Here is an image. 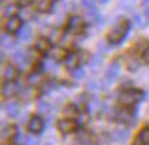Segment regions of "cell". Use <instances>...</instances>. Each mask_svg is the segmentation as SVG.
I'll use <instances>...</instances> for the list:
<instances>
[{
  "mask_svg": "<svg viewBox=\"0 0 149 145\" xmlns=\"http://www.w3.org/2000/svg\"><path fill=\"white\" fill-rule=\"evenodd\" d=\"M142 99H144V92L142 91H138V89H127V91H123L119 95L118 101L122 105H125V107H133L137 103H140Z\"/></svg>",
  "mask_w": 149,
  "mask_h": 145,
  "instance_id": "6da1fadb",
  "label": "cell"
},
{
  "mask_svg": "<svg viewBox=\"0 0 149 145\" xmlns=\"http://www.w3.org/2000/svg\"><path fill=\"white\" fill-rule=\"evenodd\" d=\"M127 32H129V23L127 22L118 23L116 26L108 33V41L111 44H119L126 37Z\"/></svg>",
  "mask_w": 149,
  "mask_h": 145,
  "instance_id": "7a4b0ae2",
  "label": "cell"
},
{
  "mask_svg": "<svg viewBox=\"0 0 149 145\" xmlns=\"http://www.w3.org/2000/svg\"><path fill=\"white\" fill-rule=\"evenodd\" d=\"M84 26H85V22H84V18H82V17H79V15H72V17H70L68 23H67V29L70 33L78 34V33L82 32Z\"/></svg>",
  "mask_w": 149,
  "mask_h": 145,
  "instance_id": "3957f363",
  "label": "cell"
},
{
  "mask_svg": "<svg viewBox=\"0 0 149 145\" xmlns=\"http://www.w3.org/2000/svg\"><path fill=\"white\" fill-rule=\"evenodd\" d=\"M116 119L123 125H133L136 121V114L133 109L122 108L116 112Z\"/></svg>",
  "mask_w": 149,
  "mask_h": 145,
  "instance_id": "277c9868",
  "label": "cell"
},
{
  "mask_svg": "<svg viewBox=\"0 0 149 145\" xmlns=\"http://www.w3.org/2000/svg\"><path fill=\"white\" fill-rule=\"evenodd\" d=\"M27 129H29V132L32 133V134H38V133L42 132V129H44V121L41 116H32L29 123H27Z\"/></svg>",
  "mask_w": 149,
  "mask_h": 145,
  "instance_id": "5b68a950",
  "label": "cell"
},
{
  "mask_svg": "<svg viewBox=\"0 0 149 145\" xmlns=\"http://www.w3.org/2000/svg\"><path fill=\"white\" fill-rule=\"evenodd\" d=\"M58 129H59V132L60 133L68 134V133H72L75 129H77V123L70 118L62 119V121H59L58 122Z\"/></svg>",
  "mask_w": 149,
  "mask_h": 145,
  "instance_id": "8992f818",
  "label": "cell"
},
{
  "mask_svg": "<svg viewBox=\"0 0 149 145\" xmlns=\"http://www.w3.org/2000/svg\"><path fill=\"white\" fill-rule=\"evenodd\" d=\"M6 29L10 34H14V33H18L21 29H22V21L19 17L14 15V17H10V19L6 23Z\"/></svg>",
  "mask_w": 149,
  "mask_h": 145,
  "instance_id": "52a82bcc",
  "label": "cell"
},
{
  "mask_svg": "<svg viewBox=\"0 0 149 145\" xmlns=\"http://www.w3.org/2000/svg\"><path fill=\"white\" fill-rule=\"evenodd\" d=\"M119 72H120V63L116 60V62H113V63H111L108 66L107 71H105V78L111 82L119 75Z\"/></svg>",
  "mask_w": 149,
  "mask_h": 145,
  "instance_id": "ba28073f",
  "label": "cell"
},
{
  "mask_svg": "<svg viewBox=\"0 0 149 145\" xmlns=\"http://www.w3.org/2000/svg\"><path fill=\"white\" fill-rule=\"evenodd\" d=\"M64 64L68 70H75L79 64V56L75 52H68L67 56L64 58Z\"/></svg>",
  "mask_w": 149,
  "mask_h": 145,
  "instance_id": "9c48e42d",
  "label": "cell"
},
{
  "mask_svg": "<svg viewBox=\"0 0 149 145\" xmlns=\"http://www.w3.org/2000/svg\"><path fill=\"white\" fill-rule=\"evenodd\" d=\"M1 93L4 97H13L18 93V85L15 84V81H11V82H6L3 88H1Z\"/></svg>",
  "mask_w": 149,
  "mask_h": 145,
  "instance_id": "30bf717a",
  "label": "cell"
},
{
  "mask_svg": "<svg viewBox=\"0 0 149 145\" xmlns=\"http://www.w3.org/2000/svg\"><path fill=\"white\" fill-rule=\"evenodd\" d=\"M48 56H49L51 60L58 62V60L64 59V58L67 56V52H66V49L60 48V47H54V48H51V49L48 51Z\"/></svg>",
  "mask_w": 149,
  "mask_h": 145,
  "instance_id": "8fae6325",
  "label": "cell"
},
{
  "mask_svg": "<svg viewBox=\"0 0 149 145\" xmlns=\"http://www.w3.org/2000/svg\"><path fill=\"white\" fill-rule=\"evenodd\" d=\"M19 75V71L18 68L15 67L14 64H8L6 67V71H4V79L6 82H11V81H15Z\"/></svg>",
  "mask_w": 149,
  "mask_h": 145,
  "instance_id": "7c38bea8",
  "label": "cell"
},
{
  "mask_svg": "<svg viewBox=\"0 0 149 145\" xmlns=\"http://www.w3.org/2000/svg\"><path fill=\"white\" fill-rule=\"evenodd\" d=\"M36 49L40 51V52H48L51 49V43L48 38L45 37H41L36 41Z\"/></svg>",
  "mask_w": 149,
  "mask_h": 145,
  "instance_id": "4fadbf2b",
  "label": "cell"
},
{
  "mask_svg": "<svg viewBox=\"0 0 149 145\" xmlns=\"http://www.w3.org/2000/svg\"><path fill=\"white\" fill-rule=\"evenodd\" d=\"M133 21H134V25H136L138 29H144V27L148 25L146 17H144L142 14H138V13H136L133 15Z\"/></svg>",
  "mask_w": 149,
  "mask_h": 145,
  "instance_id": "5bb4252c",
  "label": "cell"
},
{
  "mask_svg": "<svg viewBox=\"0 0 149 145\" xmlns=\"http://www.w3.org/2000/svg\"><path fill=\"white\" fill-rule=\"evenodd\" d=\"M63 112H64V115L70 119H74V118H78V116H79V111H78V108L74 104H68L67 107L64 108Z\"/></svg>",
  "mask_w": 149,
  "mask_h": 145,
  "instance_id": "9a60e30c",
  "label": "cell"
},
{
  "mask_svg": "<svg viewBox=\"0 0 149 145\" xmlns=\"http://www.w3.org/2000/svg\"><path fill=\"white\" fill-rule=\"evenodd\" d=\"M52 6H54V3L51 0H40L37 4V10L41 13H49L52 10Z\"/></svg>",
  "mask_w": 149,
  "mask_h": 145,
  "instance_id": "2e32d148",
  "label": "cell"
},
{
  "mask_svg": "<svg viewBox=\"0 0 149 145\" xmlns=\"http://www.w3.org/2000/svg\"><path fill=\"white\" fill-rule=\"evenodd\" d=\"M101 63H103V58H101V55L100 54H96L92 56V59H91V67L93 71H97L100 68V66H101Z\"/></svg>",
  "mask_w": 149,
  "mask_h": 145,
  "instance_id": "e0dca14e",
  "label": "cell"
},
{
  "mask_svg": "<svg viewBox=\"0 0 149 145\" xmlns=\"http://www.w3.org/2000/svg\"><path fill=\"white\" fill-rule=\"evenodd\" d=\"M19 112H21V107L17 103H13V104H10L7 107V114H8V116H11V118H17L19 115Z\"/></svg>",
  "mask_w": 149,
  "mask_h": 145,
  "instance_id": "ac0fdd59",
  "label": "cell"
},
{
  "mask_svg": "<svg viewBox=\"0 0 149 145\" xmlns=\"http://www.w3.org/2000/svg\"><path fill=\"white\" fill-rule=\"evenodd\" d=\"M32 37V27L30 26H23L21 30H19V38L23 41H27L30 40Z\"/></svg>",
  "mask_w": 149,
  "mask_h": 145,
  "instance_id": "d6986e66",
  "label": "cell"
},
{
  "mask_svg": "<svg viewBox=\"0 0 149 145\" xmlns=\"http://www.w3.org/2000/svg\"><path fill=\"white\" fill-rule=\"evenodd\" d=\"M14 59H15V62L19 64H26L27 63V56L23 54V51H17V52L14 54Z\"/></svg>",
  "mask_w": 149,
  "mask_h": 145,
  "instance_id": "ffe728a7",
  "label": "cell"
},
{
  "mask_svg": "<svg viewBox=\"0 0 149 145\" xmlns=\"http://www.w3.org/2000/svg\"><path fill=\"white\" fill-rule=\"evenodd\" d=\"M138 138L144 145H149V127H145L140 132Z\"/></svg>",
  "mask_w": 149,
  "mask_h": 145,
  "instance_id": "44dd1931",
  "label": "cell"
},
{
  "mask_svg": "<svg viewBox=\"0 0 149 145\" xmlns=\"http://www.w3.org/2000/svg\"><path fill=\"white\" fill-rule=\"evenodd\" d=\"M40 81H42V77H41V72H38V71L33 72L32 75L29 77V82H30V85H37Z\"/></svg>",
  "mask_w": 149,
  "mask_h": 145,
  "instance_id": "7402d4cb",
  "label": "cell"
},
{
  "mask_svg": "<svg viewBox=\"0 0 149 145\" xmlns=\"http://www.w3.org/2000/svg\"><path fill=\"white\" fill-rule=\"evenodd\" d=\"M23 144L25 145H40V140L34 136H27L23 138Z\"/></svg>",
  "mask_w": 149,
  "mask_h": 145,
  "instance_id": "603a6c76",
  "label": "cell"
},
{
  "mask_svg": "<svg viewBox=\"0 0 149 145\" xmlns=\"http://www.w3.org/2000/svg\"><path fill=\"white\" fill-rule=\"evenodd\" d=\"M15 132H17V127L15 126H8L6 127L4 130H3V137H6V138H8V137H13L14 134H15Z\"/></svg>",
  "mask_w": 149,
  "mask_h": 145,
  "instance_id": "cb8c5ba5",
  "label": "cell"
},
{
  "mask_svg": "<svg viewBox=\"0 0 149 145\" xmlns=\"http://www.w3.org/2000/svg\"><path fill=\"white\" fill-rule=\"evenodd\" d=\"M82 4L85 7V10L88 13H91L93 10H96V6H95V0H84L82 1Z\"/></svg>",
  "mask_w": 149,
  "mask_h": 145,
  "instance_id": "d4e9b609",
  "label": "cell"
},
{
  "mask_svg": "<svg viewBox=\"0 0 149 145\" xmlns=\"http://www.w3.org/2000/svg\"><path fill=\"white\" fill-rule=\"evenodd\" d=\"M17 11H18V7H17V6L8 4L7 8H6V15H7V17H14V15L17 14Z\"/></svg>",
  "mask_w": 149,
  "mask_h": 145,
  "instance_id": "484cf974",
  "label": "cell"
},
{
  "mask_svg": "<svg viewBox=\"0 0 149 145\" xmlns=\"http://www.w3.org/2000/svg\"><path fill=\"white\" fill-rule=\"evenodd\" d=\"M38 111L47 114L48 111H49V104H48V103H40V105H38Z\"/></svg>",
  "mask_w": 149,
  "mask_h": 145,
  "instance_id": "4316f807",
  "label": "cell"
},
{
  "mask_svg": "<svg viewBox=\"0 0 149 145\" xmlns=\"http://www.w3.org/2000/svg\"><path fill=\"white\" fill-rule=\"evenodd\" d=\"M72 71H74V77L78 78V79H79V78H82L84 75H85V71H84L82 68H75V70H72Z\"/></svg>",
  "mask_w": 149,
  "mask_h": 145,
  "instance_id": "83f0119b",
  "label": "cell"
},
{
  "mask_svg": "<svg viewBox=\"0 0 149 145\" xmlns=\"http://www.w3.org/2000/svg\"><path fill=\"white\" fill-rule=\"evenodd\" d=\"M142 8H144V13L146 17H149V0H142Z\"/></svg>",
  "mask_w": 149,
  "mask_h": 145,
  "instance_id": "f1b7e54d",
  "label": "cell"
},
{
  "mask_svg": "<svg viewBox=\"0 0 149 145\" xmlns=\"http://www.w3.org/2000/svg\"><path fill=\"white\" fill-rule=\"evenodd\" d=\"M115 134H118V136L115 137L116 140H123V138H126V137H127V136H126V134H127L126 130H118Z\"/></svg>",
  "mask_w": 149,
  "mask_h": 145,
  "instance_id": "f546056e",
  "label": "cell"
},
{
  "mask_svg": "<svg viewBox=\"0 0 149 145\" xmlns=\"http://www.w3.org/2000/svg\"><path fill=\"white\" fill-rule=\"evenodd\" d=\"M142 59L145 60V63L149 64V47L148 48H145L144 52H142Z\"/></svg>",
  "mask_w": 149,
  "mask_h": 145,
  "instance_id": "4dcf8cb0",
  "label": "cell"
},
{
  "mask_svg": "<svg viewBox=\"0 0 149 145\" xmlns=\"http://www.w3.org/2000/svg\"><path fill=\"white\" fill-rule=\"evenodd\" d=\"M78 119H79V125H85L86 121H88V116H85V114H79Z\"/></svg>",
  "mask_w": 149,
  "mask_h": 145,
  "instance_id": "1f68e13d",
  "label": "cell"
},
{
  "mask_svg": "<svg viewBox=\"0 0 149 145\" xmlns=\"http://www.w3.org/2000/svg\"><path fill=\"white\" fill-rule=\"evenodd\" d=\"M33 1H34V0H18L19 6H23V7H25V6H30Z\"/></svg>",
  "mask_w": 149,
  "mask_h": 145,
  "instance_id": "d6a6232c",
  "label": "cell"
},
{
  "mask_svg": "<svg viewBox=\"0 0 149 145\" xmlns=\"http://www.w3.org/2000/svg\"><path fill=\"white\" fill-rule=\"evenodd\" d=\"M100 3H101V4H107V3H108L109 0H99Z\"/></svg>",
  "mask_w": 149,
  "mask_h": 145,
  "instance_id": "836d02e7",
  "label": "cell"
}]
</instances>
